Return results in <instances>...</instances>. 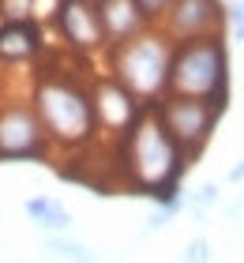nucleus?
I'll return each mask as SVG.
<instances>
[{"instance_id":"423d86ee","label":"nucleus","mask_w":244,"mask_h":263,"mask_svg":"<svg viewBox=\"0 0 244 263\" xmlns=\"http://www.w3.org/2000/svg\"><path fill=\"white\" fill-rule=\"evenodd\" d=\"M53 147L27 102H0V162H49Z\"/></svg>"},{"instance_id":"9b49d317","label":"nucleus","mask_w":244,"mask_h":263,"mask_svg":"<svg viewBox=\"0 0 244 263\" xmlns=\"http://www.w3.org/2000/svg\"><path fill=\"white\" fill-rule=\"evenodd\" d=\"M45 53V34L34 19L0 23V64H27Z\"/></svg>"},{"instance_id":"6ab92c4d","label":"nucleus","mask_w":244,"mask_h":263,"mask_svg":"<svg viewBox=\"0 0 244 263\" xmlns=\"http://www.w3.org/2000/svg\"><path fill=\"white\" fill-rule=\"evenodd\" d=\"M169 4H173V0H139V8L146 11V19H151V23H158V19H162Z\"/></svg>"},{"instance_id":"7ed1b4c3","label":"nucleus","mask_w":244,"mask_h":263,"mask_svg":"<svg viewBox=\"0 0 244 263\" xmlns=\"http://www.w3.org/2000/svg\"><path fill=\"white\" fill-rule=\"evenodd\" d=\"M169 94L214 102L218 109H229V45L226 34L192 38L173 45L169 64Z\"/></svg>"},{"instance_id":"6e6552de","label":"nucleus","mask_w":244,"mask_h":263,"mask_svg":"<svg viewBox=\"0 0 244 263\" xmlns=\"http://www.w3.org/2000/svg\"><path fill=\"white\" fill-rule=\"evenodd\" d=\"M90 98H94V117H98V132H102L105 139H120L128 136L132 124L143 117L146 105L132 94L124 83H117L113 76H102L90 83Z\"/></svg>"},{"instance_id":"1a4fd4ad","label":"nucleus","mask_w":244,"mask_h":263,"mask_svg":"<svg viewBox=\"0 0 244 263\" xmlns=\"http://www.w3.org/2000/svg\"><path fill=\"white\" fill-rule=\"evenodd\" d=\"M158 23L173 45L192 38H211V34L226 30V4L222 0H173Z\"/></svg>"},{"instance_id":"ddd939ff","label":"nucleus","mask_w":244,"mask_h":263,"mask_svg":"<svg viewBox=\"0 0 244 263\" xmlns=\"http://www.w3.org/2000/svg\"><path fill=\"white\" fill-rule=\"evenodd\" d=\"M42 248H45V256H53L60 263H102V256H98L90 245L76 241L71 233H45Z\"/></svg>"},{"instance_id":"9d476101","label":"nucleus","mask_w":244,"mask_h":263,"mask_svg":"<svg viewBox=\"0 0 244 263\" xmlns=\"http://www.w3.org/2000/svg\"><path fill=\"white\" fill-rule=\"evenodd\" d=\"M98 15H102V30L109 49L139 38L143 30H151V19L139 8V0H98Z\"/></svg>"},{"instance_id":"aec40b11","label":"nucleus","mask_w":244,"mask_h":263,"mask_svg":"<svg viewBox=\"0 0 244 263\" xmlns=\"http://www.w3.org/2000/svg\"><path fill=\"white\" fill-rule=\"evenodd\" d=\"M226 181H229V184H244V158H240L237 165H229V173H226Z\"/></svg>"},{"instance_id":"dca6fc26","label":"nucleus","mask_w":244,"mask_h":263,"mask_svg":"<svg viewBox=\"0 0 244 263\" xmlns=\"http://www.w3.org/2000/svg\"><path fill=\"white\" fill-rule=\"evenodd\" d=\"M34 19V0H0V23Z\"/></svg>"},{"instance_id":"f8f14e48","label":"nucleus","mask_w":244,"mask_h":263,"mask_svg":"<svg viewBox=\"0 0 244 263\" xmlns=\"http://www.w3.org/2000/svg\"><path fill=\"white\" fill-rule=\"evenodd\" d=\"M23 211H27V218L38 226L42 233H71V226H76V214L57 196H30L23 203Z\"/></svg>"},{"instance_id":"a211bd4d","label":"nucleus","mask_w":244,"mask_h":263,"mask_svg":"<svg viewBox=\"0 0 244 263\" xmlns=\"http://www.w3.org/2000/svg\"><path fill=\"white\" fill-rule=\"evenodd\" d=\"M226 27L233 30V42H244V0H229L226 4Z\"/></svg>"},{"instance_id":"20e7f679","label":"nucleus","mask_w":244,"mask_h":263,"mask_svg":"<svg viewBox=\"0 0 244 263\" xmlns=\"http://www.w3.org/2000/svg\"><path fill=\"white\" fill-rule=\"evenodd\" d=\"M169 64H173V42L162 30H143L139 38L109 49V76L124 83L143 105H154L169 94Z\"/></svg>"},{"instance_id":"f257e3e1","label":"nucleus","mask_w":244,"mask_h":263,"mask_svg":"<svg viewBox=\"0 0 244 263\" xmlns=\"http://www.w3.org/2000/svg\"><path fill=\"white\" fill-rule=\"evenodd\" d=\"M113 147H117L120 184L146 199H162L169 192H177L184 173L192 170V158L158 121L154 105H146L143 117L132 124V132L120 136Z\"/></svg>"},{"instance_id":"39448f33","label":"nucleus","mask_w":244,"mask_h":263,"mask_svg":"<svg viewBox=\"0 0 244 263\" xmlns=\"http://www.w3.org/2000/svg\"><path fill=\"white\" fill-rule=\"evenodd\" d=\"M154 113L192 162L207 151V143H211L214 132H218V121L226 117V109H218L214 102L184 98V94H165V98H158Z\"/></svg>"},{"instance_id":"0eeeda50","label":"nucleus","mask_w":244,"mask_h":263,"mask_svg":"<svg viewBox=\"0 0 244 263\" xmlns=\"http://www.w3.org/2000/svg\"><path fill=\"white\" fill-rule=\"evenodd\" d=\"M53 27L71 53L90 57V53L109 49L105 30H102V15H98V0H57Z\"/></svg>"},{"instance_id":"f3484780","label":"nucleus","mask_w":244,"mask_h":263,"mask_svg":"<svg viewBox=\"0 0 244 263\" xmlns=\"http://www.w3.org/2000/svg\"><path fill=\"white\" fill-rule=\"evenodd\" d=\"M180 263H214V252H211V241L207 237H192L180 252Z\"/></svg>"},{"instance_id":"f03ea898","label":"nucleus","mask_w":244,"mask_h":263,"mask_svg":"<svg viewBox=\"0 0 244 263\" xmlns=\"http://www.w3.org/2000/svg\"><path fill=\"white\" fill-rule=\"evenodd\" d=\"M30 105L45 128L53 154H79L102 139L90 87L71 71H60V68L38 71V79L30 87Z\"/></svg>"},{"instance_id":"4468645a","label":"nucleus","mask_w":244,"mask_h":263,"mask_svg":"<svg viewBox=\"0 0 244 263\" xmlns=\"http://www.w3.org/2000/svg\"><path fill=\"white\" fill-rule=\"evenodd\" d=\"M180 211H184V188H177V192H169V196H162V199H154L151 214H146V233L165 230V226L173 222Z\"/></svg>"},{"instance_id":"2eb2a0df","label":"nucleus","mask_w":244,"mask_h":263,"mask_svg":"<svg viewBox=\"0 0 244 263\" xmlns=\"http://www.w3.org/2000/svg\"><path fill=\"white\" fill-rule=\"evenodd\" d=\"M218 199H222V188L214 181H207V184L195 188V192H184V211H192L195 218H207V214L218 207Z\"/></svg>"}]
</instances>
